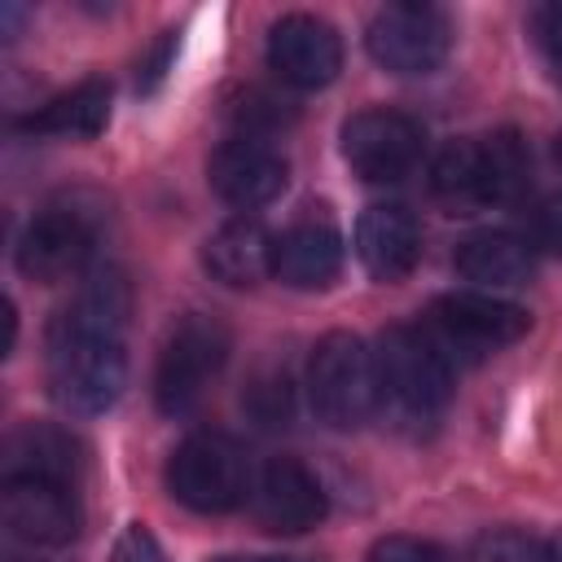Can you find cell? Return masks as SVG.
I'll return each mask as SVG.
<instances>
[{
	"label": "cell",
	"mask_w": 562,
	"mask_h": 562,
	"mask_svg": "<svg viewBox=\"0 0 562 562\" xmlns=\"http://www.w3.org/2000/svg\"><path fill=\"white\" fill-rule=\"evenodd\" d=\"M132 312V285L119 268H97L75 303L48 325L44 373L48 391L70 413H105L127 382L123 329Z\"/></svg>",
	"instance_id": "1"
},
{
	"label": "cell",
	"mask_w": 562,
	"mask_h": 562,
	"mask_svg": "<svg viewBox=\"0 0 562 562\" xmlns=\"http://www.w3.org/2000/svg\"><path fill=\"white\" fill-rule=\"evenodd\" d=\"M215 562H294V558H215Z\"/></svg>",
	"instance_id": "27"
},
{
	"label": "cell",
	"mask_w": 562,
	"mask_h": 562,
	"mask_svg": "<svg viewBox=\"0 0 562 562\" xmlns=\"http://www.w3.org/2000/svg\"><path fill=\"white\" fill-rule=\"evenodd\" d=\"M105 119H110V83L105 79H83L70 92L40 105L35 114L18 119V127L35 132V136H97L105 127Z\"/></svg>",
	"instance_id": "19"
},
{
	"label": "cell",
	"mask_w": 562,
	"mask_h": 562,
	"mask_svg": "<svg viewBox=\"0 0 562 562\" xmlns=\"http://www.w3.org/2000/svg\"><path fill=\"white\" fill-rule=\"evenodd\" d=\"M325 487L294 457H272L250 487V514L272 536H303L325 518Z\"/></svg>",
	"instance_id": "12"
},
{
	"label": "cell",
	"mask_w": 562,
	"mask_h": 562,
	"mask_svg": "<svg viewBox=\"0 0 562 562\" xmlns=\"http://www.w3.org/2000/svg\"><path fill=\"white\" fill-rule=\"evenodd\" d=\"M224 360H228V329L206 312L180 316L167 329L154 364V404L167 417L189 413L206 395V386L220 378Z\"/></svg>",
	"instance_id": "5"
},
{
	"label": "cell",
	"mask_w": 562,
	"mask_h": 562,
	"mask_svg": "<svg viewBox=\"0 0 562 562\" xmlns=\"http://www.w3.org/2000/svg\"><path fill=\"white\" fill-rule=\"evenodd\" d=\"M369 562H443V553L417 536H382L373 540Z\"/></svg>",
	"instance_id": "24"
},
{
	"label": "cell",
	"mask_w": 562,
	"mask_h": 562,
	"mask_svg": "<svg viewBox=\"0 0 562 562\" xmlns=\"http://www.w3.org/2000/svg\"><path fill=\"white\" fill-rule=\"evenodd\" d=\"M430 342L443 351V360H483L509 342H518L527 329H531V316L518 307V303H505V299H492V294H439L426 312V325Z\"/></svg>",
	"instance_id": "7"
},
{
	"label": "cell",
	"mask_w": 562,
	"mask_h": 562,
	"mask_svg": "<svg viewBox=\"0 0 562 562\" xmlns=\"http://www.w3.org/2000/svg\"><path fill=\"white\" fill-rule=\"evenodd\" d=\"M307 400H312L316 417L334 430L364 426L378 413L373 351L347 329L325 334L307 360Z\"/></svg>",
	"instance_id": "4"
},
{
	"label": "cell",
	"mask_w": 562,
	"mask_h": 562,
	"mask_svg": "<svg viewBox=\"0 0 562 562\" xmlns=\"http://www.w3.org/2000/svg\"><path fill=\"white\" fill-rule=\"evenodd\" d=\"M75 439L57 426H22L4 443V479L31 474V479H57L75 487Z\"/></svg>",
	"instance_id": "20"
},
{
	"label": "cell",
	"mask_w": 562,
	"mask_h": 562,
	"mask_svg": "<svg viewBox=\"0 0 562 562\" xmlns=\"http://www.w3.org/2000/svg\"><path fill=\"white\" fill-rule=\"evenodd\" d=\"M422 145H426L422 127L408 114L386 110V105L356 110L342 123V158L369 184H395V180H404L417 167Z\"/></svg>",
	"instance_id": "9"
},
{
	"label": "cell",
	"mask_w": 562,
	"mask_h": 562,
	"mask_svg": "<svg viewBox=\"0 0 562 562\" xmlns=\"http://www.w3.org/2000/svg\"><path fill=\"white\" fill-rule=\"evenodd\" d=\"M536 35H540L544 53L562 66V4H544V9L536 13Z\"/></svg>",
	"instance_id": "26"
},
{
	"label": "cell",
	"mask_w": 562,
	"mask_h": 562,
	"mask_svg": "<svg viewBox=\"0 0 562 562\" xmlns=\"http://www.w3.org/2000/svg\"><path fill=\"white\" fill-rule=\"evenodd\" d=\"M452 44V26L435 4L400 0L382 4L364 26L369 57L391 75H430L443 66Z\"/></svg>",
	"instance_id": "8"
},
{
	"label": "cell",
	"mask_w": 562,
	"mask_h": 562,
	"mask_svg": "<svg viewBox=\"0 0 562 562\" xmlns=\"http://www.w3.org/2000/svg\"><path fill=\"white\" fill-rule=\"evenodd\" d=\"M527 184V149L514 132L465 136L443 145L430 167V193L448 215H479L505 206Z\"/></svg>",
	"instance_id": "3"
},
{
	"label": "cell",
	"mask_w": 562,
	"mask_h": 562,
	"mask_svg": "<svg viewBox=\"0 0 562 562\" xmlns=\"http://www.w3.org/2000/svg\"><path fill=\"white\" fill-rule=\"evenodd\" d=\"M470 562H558L553 544L531 536V531H514V527H501V531H487L479 536Z\"/></svg>",
	"instance_id": "21"
},
{
	"label": "cell",
	"mask_w": 562,
	"mask_h": 562,
	"mask_svg": "<svg viewBox=\"0 0 562 562\" xmlns=\"http://www.w3.org/2000/svg\"><path fill=\"white\" fill-rule=\"evenodd\" d=\"M558 158H562V140H558Z\"/></svg>",
	"instance_id": "28"
},
{
	"label": "cell",
	"mask_w": 562,
	"mask_h": 562,
	"mask_svg": "<svg viewBox=\"0 0 562 562\" xmlns=\"http://www.w3.org/2000/svg\"><path fill=\"white\" fill-rule=\"evenodd\" d=\"M206 180L211 189L237 206V211H255V206H268L285 180H290V167L285 158L268 145V140H255V136H233L224 140L211 162H206Z\"/></svg>",
	"instance_id": "14"
},
{
	"label": "cell",
	"mask_w": 562,
	"mask_h": 562,
	"mask_svg": "<svg viewBox=\"0 0 562 562\" xmlns=\"http://www.w3.org/2000/svg\"><path fill=\"white\" fill-rule=\"evenodd\" d=\"M268 66L290 88H325L342 70V40L316 13H285L268 31Z\"/></svg>",
	"instance_id": "13"
},
{
	"label": "cell",
	"mask_w": 562,
	"mask_h": 562,
	"mask_svg": "<svg viewBox=\"0 0 562 562\" xmlns=\"http://www.w3.org/2000/svg\"><path fill=\"white\" fill-rule=\"evenodd\" d=\"M272 241L268 228L255 220V215H237L228 224H220L206 246H202V263L206 272L220 281V285H233V290H246V285H259L268 272H272Z\"/></svg>",
	"instance_id": "17"
},
{
	"label": "cell",
	"mask_w": 562,
	"mask_h": 562,
	"mask_svg": "<svg viewBox=\"0 0 562 562\" xmlns=\"http://www.w3.org/2000/svg\"><path fill=\"white\" fill-rule=\"evenodd\" d=\"M457 272L483 290H509V285H527L536 259L531 246L518 241L514 233H474L457 246L452 255Z\"/></svg>",
	"instance_id": "18"
},
{
	"label": "cell",
	"mask_w": 562,
	"mask_h": 562,
	"mask_svg": "<svg viewBox=\"0 0 562 562\" xmlns=\"http://www.w3.org/2000/svg\"><path fill=\"white\" fill-rule=\"evenodd\" d=\"M356 259L373 281H404L422 259L417 220L395 202L369 206L356 220Z\"/></svg>",
	"instance_id": "15"
},
{
	"label": "cell",
	"mask_w": 562,
	"mask_h": 562,
	"mask_svg": "<svg viewBox=\"0 0 562 562\" xmlns=\"http://www.w3.org/2000/svg\"><path fill=\"white\" fill-rule=\"evenodd\" d=\"M342 268V237L329 220H303L272 241V277L294 290H321Z\"/></svg>",
	"instance_id": "16"
},
{
	"label": "cell",
	"mask_w": 562,
	"mask_h": 562,
	"mask_svg": "<svg viewBox=\"0 0 562 562\" xmlns=\"http://www.w3.org/2000/svg\"><path fill=\"white\" fill-rule=\"evenodd\" d=\"M167 487L198 514H228L250 496V465L233 435L198 430L167 461Z\"/></svg>",
	"instance_id": "6"
},
{
	"label": "cell",
	"mask_w": 562,
	"mask_h": 562,
	"mask_svg": "<svg viewBox=\"0 0 562 562\" xmlns=\"http://www.w3.org/2000/svg\"><path fill=\"white\" fill-rule=\"evenodd\" d=\"M531 233H536V246H544L549 255H562V193H553L536 206Z\"/></svg>",
	"instance_id": "25"
},
{
	"label": "cell",
	"mask_w": 562,
	"mask_h": 562,
	"mask_svg": "<svg viewBox=\"0 0 562 562\" xmlns=\"http://www.w3.org/2000/svg\"><path fill=\"white\" fill-rule=\"evenodd\" d=\"M92 246H97V233L83 211L48 206L18 237V272L26 281L57 285V281L83 272V263L92 259Z\"/></svg>",
	"instance_id": "10"
},
{
	"label": "cell",
	"mask_w": 562,
	"mask_h": 562,
	"mask_svg": "<svg viewBox=\"0 0 562 562\" xmlns=\"http://www.w3.org/2000/svg\"><path fill=\"white\" fill-rule=\"evenodd\" d=\"M110 562H171L158 544V536L145 527V522H127L110 549Z\"/></svg>",
	"instance_id": "23"
},
{
	"label": "cell",
	"mask_w": 562,
	"mask_h": 562,
	"mask_svg": "<svg viewBox=\"0 0 562 562\" xmlns=\"http://www.w3.org/2000/svg\"><path fill=\"white\" fill-rule=\"evenodd\" d=\"M373 373H378V413L386 426H395L408 439H422L439 426L448 400H452V364L417 325H391L382 329L373 347Z\"/></svg>",
	"instance_id": "2"
},
{
	"label": "cell",
	"mask_w": 562,
	"mask_h": 562,
	"mask_svg": "<svg viewBox=\"0 0 562 562\" xmlns=\"http://www.w3.org/2000/svg\"><path fill=\"white\" fill-rule=\"evenodd\" d=\"M250 413L263 422V426H277L281 417H290V378H285V369H277V373H263L255 386H250Z\"/></svg>",
	"instance_id": "22"
},
{
	"label": "cell",
	"mask_w": 562,
	"mask_h": 562,
	"mask_svg": "<svg viewBox=\"0 0 562 562\" xmlns=\"http://www.w3.org/2000/svg\"><path fill=\"white\" fill-rule=\"evenodd\" d=\"M0 518L9 527L13 540L22 544H66L79 531V505H75V487L57 483V479H4L0 487Z\"/></svg>",
	"instance_id": "11"
}]
</instances>
